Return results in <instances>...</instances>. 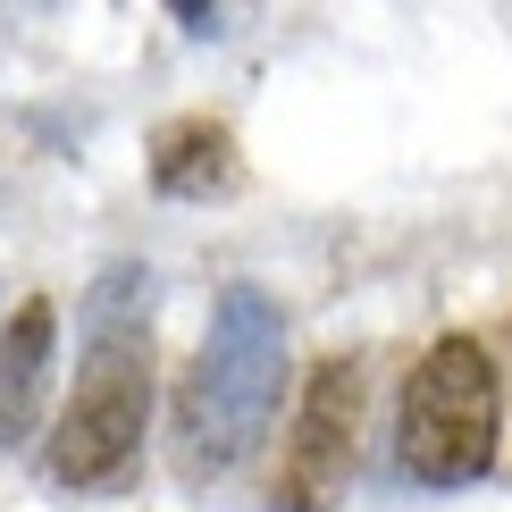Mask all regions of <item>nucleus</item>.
Segmentation results:
<instances>
[{
	"label": "nucleus",
	"mask_w": 512,
	"mask_h": 512,
	"mask_svg": "<svg viewBox=\"0 0 512 512\" xmlns=\"http://www.w3.org/2000/svg\"><path fill=\"white\" fill-rule=\"evenodd\" d=\"M152 429V269L118 261L84 294V361L51 429V479L68 496L110 487Z\"/></svg>",
	"instance_id": "obj_1"
},
{
	"label": "nucleus",
	"mask_w": 512,
	"mask_h": 512,
	"mask_svg": "<svg viewBox=\"0 0 512 512\" xmlns=\"http://www.w3.org/2000/svg\"><path fill=\"white\" fill-rule=\"evenodd\" d=\"M277 395H286V311L261 286H219L202 328V353L177 395V471L219 479L269 437Z\"/></svg>",
	"instance_id": "obj_2"
},
{
	"label": "nucleus",
	"mask_w": 512,
	"mask_h": 512,
	"mask_svg": "<svg viewBox=\"0 0 512 512\" xmlns=\"http://www.w3.org/2000/svg\"><path fill=\"white\" fill-rule=\"evenodd\" d=\"M496 445H504V361L496 345L445 328L403 378L395 471L412 487H471L496 471Z\"/></svg>",
	"instance_id": "obj_3"
},
{
	"label": "nucleus",
	"mask_w": 512,
	"mask_h": 512,
	"mask_svg": "<svg viewBox=\"0 0 512 512\" xmlns=\"http://www.w3.org/2000/svg\"><path fill=\"white\" fill-rule=\"evenodd\" d=\"M353 437H361V361L328 353V361H311V378H303V403H294L269 504L277 512H336V496H345V479H353Z\"/></svg>",
	"instance_id": "obj_4"
},
{
	"label": "nucleus",
	"mask_w": 512,
	"mask_h": 512,
	"mask_svg": "<svg viewBox=\"0 0 512 512\" xmlns=\"http://www.w3.org/2000/svg\"><path fill=\"white\" fill-rule=\"evenodd\" d=\"M51 361H59V311H51V294H26L9 311V328H0V454H17L42 429Z\"/></svg>",
	"instance_id": "obj_5"
},
{
	"label": "nucleus",
	"mask_w": 512,
	"mask_h": 512,
	"mask_svg": "<svg viewBox=\"0 0 512 512\" xmlns=\"http://www.w3.org/2000/svg\"><path fill=\"white\" fill-rule=\"evenodd\" d=\"M244 185V160H236V135L227 118H168L152 135V194L168 202H219Z\"/></svg>",
	"instance_id": "obj_6"
}]
</instances>
